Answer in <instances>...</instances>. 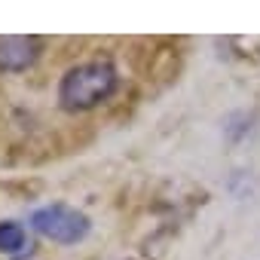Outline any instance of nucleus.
Here are the masks:
<instances>
[{
    "label": "nucleus",
    "mask_w": 260,
    "mask_h": 260,
    "mask_svg": "<svg viewBox=\"0 0 260 260\" xmlns=\"http://www.w3.org/2000/svg\"><path fill=\"white\" fill-rule=\"evenodd\" d=\"M25 242H28V236H25L22 223H13V220L0 223V251L4 254H19L25 248Z\"/></svg>",
    "instance_id": "20e7f679"
},
{
    "label": "nucleus",
    "mask_w": 260,
    "mask_h": 260,
    "mask_svg": "<svg viewBox=\"0 0 260 260\" xmlns=\"http://www.w3.org/2000/svg\"><path fill=\"white\" fill-rule=\"evenodd\" d=\"M116 89V71L110 61H86L71 68L58 83V101L64 110H89L107 101Z\"/></svg>",
    "instance_id": "f257e3e1"
},
{
    "label": "nucleus",
    "mask_w": 260,
    "mask_h": 260,
    "mask_svg": "<svg viewBox=\"0 0 260 260\" xmlns=\"http://www.w3.org/2000/svg\"><path fill=\"white\" fill-rule=\"evenodd\" d=\"M37 55H40V40L37 37H22V34L0 37V71L22 74L37 61Z\"/></svg>",
    "instance_id": "7ed1b4c3"
},
{
    "label": "nucleus",
    "mask_w": 260,
    "mask_h": 260,
    "mask_svg": "<svg viewBox=\"0 0 260 260\" xmlns=\"http://www.w3.org/2000/svg\"><path fill=\"white\" fill-rule=\"evenodd\" d=\"M31 226L49 239V242H58V245H77L89 236V217L71 205H43L31 214Z\"/></svg>",
    "instance_id": "f03ea898"
}]
</instances>
